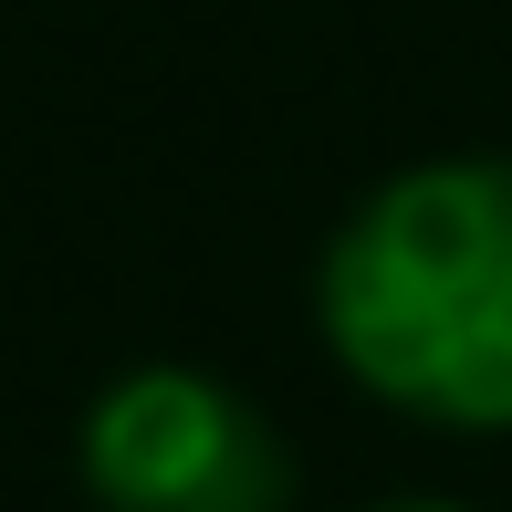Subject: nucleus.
I'll return each instance as SVG.
<instances>
[{"label":"nucleus","instance_id":"nucleus-3","mask_svg":"<svg viewBox=\"0 0 512 512\" xmlns=\"http://www.w3.org/2000/svg\"><path fill=\"white\" fill-rule=\"evenodd\" d=\"M377 512H471V502H377Z\"/></svg>","mask_w":512,"mask_h":512},{"label":"nucleus","instance_id":"nucleus-2","mask_svg":"<svg viewBox=\"0 0 512 512\" xmlns=\"http://www.w3.org/2000/svg\"><path fill=\"white\" fill-rule=\"evenodd\" d=\"M95 512H293V450L209 366H126L74 429Z\"/></svg>","mask_w":512,"mask_h":512},{"label":"nucleus","instance_id":"nucleus-1","mask_svg":"<svg viewBox=\"0 0 512 512\" xmlns=\"http://www.w3.org/2000/svg\"><path fill=\"white\" fill-rule=\"evenodd\" d=\"M324 356L418 429H512V157H418L314 262Z\"/></svg>","mask_w":512,"mask_h":512}]
</instances>
